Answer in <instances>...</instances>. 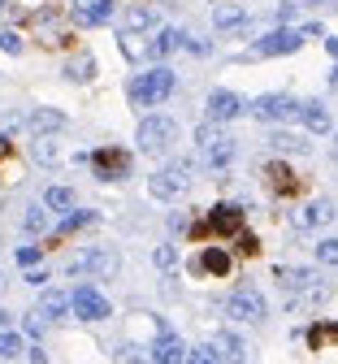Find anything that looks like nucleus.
Instances as JSON below:
<instances>
[{"label": "nucleus", "instance_id": "obj_23", "mask_svg": "<svg viewBox=\"0 0 338 364\" xmlns=\"http://www.w3.org/2000/svg\"><path fill=\"white\" fill-rule=\"evenodd\" d=\"M148 26H157V9L152 5H126V14H122V31L126 35H139Z\"/></svg>", "mask_w": 338, "mask_h": 364}, {"label": "nucleus", "instance_id": "obj_37", "mask_svg": "<svg viewBox=\"0 0 338 364\" xmlns=\"http://www.w3.org/2000/svg\"><path fill=\"white\" fill-rule=\"evenodd\" d=\"M31 156H35L39 165H57V156H61V152H57V144H53V139H35V144H31Z\"/></svg>", "mask_w": 338, "mask_h": 364}, {"label": "nucleus", "instance_id": "obj_50", "mask_svg": "<svg viewBox=\"0 0 338 364\" xmlns=\"http://www.w3.org/2000/svg\"><path fill=\"white\" fill-rule=\"evenodd\" d=\"M329 87H338V65H334V70H329Z\"/></svg>", "mask_w": 338, "mask_h": 364}, {"label": "nucleus", "instance_id": "obj_45", "mask_svg": "<svg viewBox=\"0 0 338 364\" xmlns=\"http://www.w3.org/2000/svg\"><path fill=\"white\" fill-rule=\"evenodd\" d=\"M26 360H31V364H48V355H43V347H26Z\"/></svg>", "mask_w": 338, "mask_h": 364}, {"label": "nucleus", "instance_id": "obj_2", "mask_svg": "<svg viewBox=\"0 0 338 364\" xmlns=\"http://www.w3.org/2000/svg\"><path fill=\"white\" fill-rule=\"evenodd\" d=\"M178 139H182L178 122H174V117H161V113L143 117V122H139V130H134V144H139V152H143V156H169Z\"/></svg>", "mask_w": 338, "mask_h": 364}, {"label": "nucleus", "instance_id": "obj_47", "mask_svg": "<svg viewBox=\"0 0 338 364\" xmlns=\"http://www.w3.org/2000/svg\"><path fill=\"white\" fill-rule=\"evenodd\" d=\"M0 330H14V312L9 308H0Z\"/></svg>", "mask_w": 338, "mask_h": 364}, {"label": "nucleus", "instance_id": "obj_38", "mask_svg": "<svg viewBox=\"0 0 338 364\" xmlns=\"http://www.w3.org/2000/svg\"><path fill=\"white\" fill-rule=\"evenodd\" d=\"M152 264H157L161 273H169V269L178 264V247H174V243H161V247L152 252Z\"/></svg>", "mask_w": 338, "mask_h": 364}, {"label": "nucleus", "instance_id": "obj_24", "mask_svg": "<svg viewBox=\"0 0 338 364\" xmlns=\"http://www.w3.org/2000/svg\"><path fill=\"white\" fill-rule=\"evenodd\" d=\"M269 148H273V152H286V156H300V152H308L312 144L304 139V134H295V130H273V134H269Z\"/></svg>", "mask_w": 338, "mask_h": 364}, {"label": "nucleus", "instance_id": "obj_19", "mask_svg": "<svg viewBox=\"0 0 338 364\" xmlns=\"http://www.w3.org/2000/svg\"><path fill=\"white\" fill-rule=\"evenodd\" d=\"M35 312L43 316L48 326H53V321H65V316H70V295H65L61 287H43V295H39V308H35Z\"/></svg>", "mask_w": 338, "mask_h": 364}, {"label": "nucleus", "instance_id": "obj_8", "mask_svg": "<svg viewBox=\"0 0 338 364\" xmlns=\"http://www.w3.org/2000/svg\"><path fill=\"white\" fill-rule=\"evenodd\" d=\"M273 278H278V287H282V295H286V308H295V304L321 282V273L308 269V264H278Z\"/></svg>", "mask_w": 338, "mask_h": 364}, {"label": "nucleus", "instance_id": "obj_29", "mask_svg": "<svg viewBox=\"0 0 338 364\" xmlns=\"http://www.w3.org/2000/svg\"><path fill=\"white\" fill-rule=\"evenodd\" d=\"M48 225H53V217H48V208H43V204H31V208L22 213V230H26L31 239H35V235H43Z\"/></svg>", "mask_w": 338, "mask_h": 364}, {"label": "nucleus", "instance_id": "obj_9", "mask_svg": "<svg viewBox=\"0 0 338 364\" xmlns=\"http://www.w3.org/2000/svg\"><path fill=\"white\" fill-rule=\"evenodd\" d=\"M238 230H248V225H243V208H238V204H213L200 225H191V235H217V239H234Z\"/></svg>", "mask_w": 338, "mask_h": 364}, {"label": "nucleus", "instance_id": "obj_14", "mask_svg": "<svg viewBox=\"0 0 338 364\" xmlns=\"http://www.w3.org/2000/svg\"><path fill=\"white\" fill-rule=\"evenodd\" d=\"M238 152V139H230V134H213L208 144H200V165L213 169V173H226V165L234 161Z\"/></svg>", "mask_w": 338, "mask_h": 364}, {"label": "nucleus", "instance_id": "obj_46", "mask_svg": "<svg viewBox=\"0 0 338 364\" xmlns=\"http://www.w3.org/2000/svg\"><path fill=\"white\" fill-rule=\"evenodd\" d=\"M169 230H191V221H186V217H178V213H174V217H169Z\"/></svg>", "mask_w": 338, "mask_h": 364}, {"label": "nucleus", "instance_id": "obj_36", "mask_svg": "<svg viewBox=\"0 0 338 364\" xmlns=\"http://www.w3.org/2000/svg\"><path fill=\"white\" fill-rule=\"evenodd\" d=\"M186 364H221V355H217L213 343H196V347L186 351Z\"/></svg>", "mask_w": 338, "mask_h": 364}, {"label": "nucleus", "instance_id": "obj_55", "mask_svg": "<svg viewBox=\"0 0 338 364\" xmlns=\"http://www.w3.org/2000/svg\"><path fill=\"white\" fill-rule=\"evenodd\" d=\"M248 364H252V360H248Z\"/></svg>", "mask_w": 338, "mask_h": 364}, {"label": "nucleus", "instance_id": "obj_27", "mask_svg": "<svg viewBox=\"0 0 338 364\" xmlns=\"http://www.w3.org/2000/svg\"><path fill=\"white\" fill-rule=\"evenodd\" d=\"M43 208H48V213H74V208H78V196H74L70 187H48V191H43Z\"/></svg>", "mask_w": 338, "mask_h": 364}, {"label": "nucleus", "instance_id": "obj_34", "mask_svg": "<svg viewBox=\"0 0 338 364\" xmlns=\"http://www.w3.org/2000/svg\"><path fill=\"white\" fill-rule=\"evenodd\" d=\"M312 256H317V264H325V269H338V239H321V243L312 247Z\"/></svg>", "mask_w": 338, "mask_h": 364}, {"label": "nucleus", "instance_id": "obj_31", "mask_svg": "<svg viewBox=\"0 0 338 364\" xmlns=\"http://www.w3.org/2000/svg\"><path fill=\"white\" fill-rule=\"evenodd\" d=\"M117 48H122V57L126 61H148V39H143V35H117Z\"/></svg>", "mask_w": 338, "mask_h": 364}, {"label": "nucleus", "instance_id": "obj_35", "mask_svg": "<svg viewBox=\"0 0 338 364\" xmlns=\"http://www.w3.org/2000/svg\"><path fill=\"white\" fill-rule=\"evenodd\" d=\"M43 334H48V321H43V316H39V312H22V338H35V343H39Z\"/></svg>", "mask_w": 338, "mask_h": 364}, {"label": "nucleus", "instance_id": "obj_16", "mask_svg": "<svg viewBox=\"0 0 338 364\" xmlns=\"http://www.w3.org/2000/svg\"><path fill=\"white\" fill-rule=\"evenodd\" d=\"M338 213H334V200H308L295 217H291V225L295 230H321V225H329Z\"/></svg>", "mask_w": 338, "mask_h": 364}, {"label": "nucleus", "instance_id": "obj_1", "mask_svg": "<svg viewBox=\"0 0 338 364\" xmlns=\"http://www.w3.org/2000/svg\"><path fill=\"white\" fill-rule=\"evenodd\" d=\"M174 87H178V74L169 65H152V70H143V74H134L126 82V96L139 109H152V105H161V100L174 96Z\"/></svg>", "mask_w": 338, "mask_h": 364}, {"label": "nucleus", "instance_id": "obj_39", "mask_svg": "<svg viewBox=\"0 0 338 364\" xmlns=\"http://www.w3.org/2000/svg\"><path fill=\"white\" fill-rule=\"evenodd\" d=\"M117 360H122V364H152V355L143 351V347H134V343H122V347H117Z\"/></svg>", "mask_w": 338, "mask_h": 364}, {"label": "nucleus", "instance_id": "obj_41", "mask_svg": "<svg viewBox=\"0 0 338 364\" xmlns=\"http://www.w3.org/2000/svg\"><path fill=\"white\" fill-rule=\"evenodd\" d=\"M39 256H43V247H35V243L18 247V264H22V269H35V264H39Z\"/></svg>", "mask_w": 338, "mask_h": 364}, {"label": "nucleus", "instance_id": "obj_30", "mask_svg": "<svg viewBox=\"0 0 338 364\" xmlns=\"http://www.w3.org/2000/svg\"><path fill=\"white\" fill-rule=\"evenodd\" d=\"M22 355H26L22 330H0V360H22Z\"/></svg>", "mask_w": 338, "mask_h": 364}, {"label": "nucleus", "instance_id": "obj_25", "mask_svg": "<svg viewBox=\"0 0 338 364\" xmlns=\"http://www.w3.org/2000/svg\"><path fill=\"white\" fill-rule=\"evenodd\" d=\"M265 178H269V187H273L278 196H286V191L300 187V178L291 173V165H282V161H269V165H265Z\"/></svg>", "mask_w": 338, "mask_h": 364}, {"label": "nucleus", "instance_id": "obj_7", "mask_svg": "<svg viewBox=\"0 0 338 364\" xmlns=\"http://www.w3.org/2000/svg\"><path fill=\"white\" fill-rule=\"evenodd\" d=\"M300 105L295 96H286V91H265V96L248 100V113L260 117V122H300Z\"/></svg>", "mask_w": 338, "mask_h": 364}, {"label": "nucleus", "instance_id": "obj_40", "mask_svg": "<svg viewBox=\"0 0 338 364\" xmlns=\"http://www.w3.org/2000/svg\"><path fill=\"white\" fill-rule=\"evenodd\" d=\"M234 252H238V256H256V252H260V239L248 235V230H238V235H234Z\"/></svg>", "mask_w": 338, "mask_h": 364}, {"label": "nucleus", "instance_id": "obj_49", "mask_svg": "<svg viewBox=\"0 0 338 364\" xmlns=\"http://www.w3.org/2000/svg\"><path fill=\"white\" fill-rule=\"evenodd\" d=\"M14 9H9V0H0V18H9Z\"/></svg>", "mask_w": 338, "mask_h": 364}, {"label": "nucleus", "instance_id": "obj_3", "mask_svg": "<svg viewBox=\"0 0 338 364\" xmlns=\"http://www.w3.org/2000/svg\"><path fill=\"white\" fill-rule=\"evenodd\" d=\"M196 169H200V161H191V156H182V161H169L165 169H157L152 178H148V191H152V200H182L186 191H191V178H196Z\"/></svg>", "mask_w": 338, "mask_h": 364}, {"label": "nucleus", "instance_id": "obj_52", "mask_svg": "<svg viewBox=\"0 0 338 364\" xmlns=\"http://www.w3.org/2000/svg\"><path fill=\"white\" fill-rule=\"evenodd\" d=\"M83 5H91V0H74V9H83Z\"/></svg>", "mask_w": 338, "mask_h": 364}, {"label": "nucleus", "instance_id": "obj_51", "mask_svg": "<svg viewBox=\"0 0 338 364\" xmlns=\"http://www.w3.org/2000/svg\"><path fill=\"white\" fill-rule=\"evenodd\" d=\"M5 152H9V139H0V156H5Z\"/></svg>", "mask_w": 338, "mask_h": 364}, {"label": "nucleus", "instance_id": "obj_4", "mask_svg": "<svg viewBox=\"0 0 338 364\" xmlns=\"http://www.w3.org/2000/svg\"><path fill=\"white\" fill-rule=\"evenodd\" d=\"M65 269L74 278H113L122 269V256H117V247H83Z\"/></svg>", "mask_w": 338, "mask_h": 364}, {"label": "nucleus", "instance_id": "obj_28", "mask_svg": "<svg viewBox=\"0 0 338 364\" xmlns=\"http://www.w3.org/2000/svg\"><path fill=\"white\" fill-rule=\"evenodd\" d=\"M65 78H70V82H91V78H95V57H91V53L70 57V61H65Z\"/></svg>", "mask_w": 338, "mask_h": 364}, {"label": "nucleus", "instance_id": "obj_43", "mask_svg": "<svg viewBox=\"0 0 338 364\" xmlns=\"http://www.w3.org/2000/svg\"><path fill=\"white\" fill-rule=\"evenodd\" d=\"M22 282H26V287H39V291H43V287H48V269H26V278H22Z\"/></svg>", "mask_w": 338, "mask_h": 364}, {"label": "nucleus", "instance_id": "obj_11", "mask_svg": "<svg viewBox=\"0 0 338 364\" xmlns=\"http://www.w3.org/2000/svg\"><path fill=\"white\" fill-rule=\"evenodd\" d=\"M87 165L95 169V178H100V182H122V178H130V152H122V148L87 152Z\"/></svg>", "mask_w": 338, "mask_h": 364}, {"label": "nucleus", "instance_id": "obj_22", "mask_svg": "<svg viewBox=\"0 0 338 364\" xmlns=\"http://www.w3.org/2000/svg\"><path fill=\"white\" fill-rule=\"evenodd\" d=\"M113 14H117V0H91V5L74 9V22L78 26H105V22H113Z\"/></svg>", "mask_w": 338, "mask_h": 364}, {"label": "nucleus", "instance_id": "obj_10", "mask_svg": "<svg viewBox=\"0 0 338 364\" xmlns=\"http://www.w3.org/2000/svg\"><path fill=\"white\" fill-rule=\"evenodd\" d=\"M300 48H304V31L300 26H278V31H269L265 39L252 43L243 53V61H252V57H286V53H300Z\"/></svg>", "mask_w": 338, "mask_h": 364}, {"label": "nucleus", "instance_id": "obj_20", "mask_svg": "<svg viewBox=\"0 0 338 364\" xmlns=\"http://www.w3.org/2000/svg\"><path fill=\"white\" fill-rule=\"evenodd\" d=\"M300 122H304L308 134H329L334 130V117H329V109L321 100H304L300 105Z\"/></svg>", "mask_w": 338, "mask_h": 364}, {"label": "nucleus", "instance_id": "obj_5", "mask_svg": "<svg viewBox=\"0 0 338 364\" xmlns=\"http://www.w3.org/2000/svg\"><path fill=\"white\" fill-rule=\"evenodd\" d=\"M70 316H78V321L95 326V321H109V316H113V304H109V295H105L100 287L83 282V287L70 291Z\"/></svg>", "mask_w": 338, "mask_h": 364}, {"label": "nucleus", "instance_id": "obj_42", "mask_svg": "<svg viewBox=\"0 0 338 364\" xmlns=\"http://www.w3.org/2000/svg\"><path fill=\"white\" fill-rule=\"evenodd\" d=\"M0 48H5L9 57H22V35H14V31H0Z\"/></svg>", "mask_w": 338, "mask_h": 364}, {"label": "nucleus", "instance_id": "obj_44", "mask_svg": "<svg viewBox=\"0 0 338 364\" xmlns=\"http://www.w3.org/2000/svg\"><path fill=\"white\" fill-rule=\"evenodd\" d=\"M295 18H300V5H278V22L282 26H291Z\"/></svg>", "mask_w": 338, "mask_h": 364}, {"label": "nucleus", "instance_id": "obj_53", "mask_svg": "<svg viewBox=\"0 0 338 364\" xmlns=\"http://www.w3.org/2000/svg\"><path fill=\"white\" fill-rule=\"evenodd\" d=\"M334 156H338V134H334Z\"/></svg>", "mask_w": 338, "mask_h": 364}, {"label": "nucleus", "instance_id": "obj_33", "mask_svg": "<svg viewBox=\"0 0 338 364\" xmlns=\"http://www.w3.org/2000/svg\"><path fill=\"white\" fill-rule=\"evenodd\" d=\"M325 343H338V321H334V326H321V321H317V326H308V347H312V351H321Z\"/></svg>", "mask_w": 338, "mask_h": 364}, {"label": "nucleus", "instance_id": "obj_48", "mask_svg": "<svg viewBox=\"0 0 338 364\" xmlns=\"http://www.w3.org/2000/svg\"><path fill=\"white\" fill-rule=\"evenodd\" d=\"M325 53H329V57H334V61H338V39H334V35H329V39H325Z\"/></svg>", "mask_w": 338, "mask_h": 364}, {"label": "nucleus", "instance_id": "obj_21", "mask_svg": "<svg viewBox=\"0 0 338 364\" xmlns=\"http://www.w3.org/2000/svg\"><path fill=\"white\" fill-rule=\"evenodd\" d=\"M213 347H217V355H221V364H248V343L238 338L234 330H217V338H213Z\"/></svg>", "mask_w": 338, "mask_h": 364}, {"label": "nucleus", "instance_id": "obj_12", "mask_svg": "<svg viewBox=\"0 0 338 364\" xmlns=\"http://www.w3.org/2000/svg\"><path fill=\"white\" fill-rule=\"evenodd\" d=\"M186 343L169 330V321H157V343L148 347V355H152V364H186Z\"/></svg>", "mask_w": 338, "mask_h": 364}, {"label": "nucleus", "instance_id": "obj_26", "mask_svg": "<svg viewBox=\"0 0 338 364\" xmlns=\"http://www.w3.org/2000/svg\"><path fill=\"white\" fill-rule=\"evenodd\" d=\"M213 26H217V31H238V26H248V9H243V5H217V9H213Z\"/></svg>", "mask_w": 338, "mask_h": 364}, {"label": "nucleus", "instance_id": "obj_54", "mask_svg": "<svg viewBox=\"0 0 338 364\" xmlns=\"http://www.w3.org/2000/svg\"><path fill=\"white\" fill-rule=\"evenodd\" d=\"M0 291H5V273H0Z\"/></svg>", "mask_w": 338, "mask_h": 364}, {"label": "nucleus", "instance_id": "obj_15", "mask_svg": "<svg viewBox=\"0 0 338 364\" xmlns=\"http://www.w3.org/2000/svg\"><path fill=\"white\" fill-rule=\"evenodd\" d=\"M22 126L35 134V139H53L57 130H65V126H70V117H65L61 109H31V113L22 117Z\"/></svg>", "mask_w": 338, "mask_h": 364}, {"label": "nucleus", "instance_id": "obj_32", "mask_svg": "<svg viewBox=\"0 0 338 364\" xmlns=\"http://www.w3.org/2000/svg\"><path fill=\"white\" fill-rule=\"evenodd\" d=\"M83 225H95V213L74 208V213H65V217L57 221V235H74V230H83Z\"/></svg>", "mask_w": 338, "mask_h": 364}, {"label": "nucleus", "instance_id": "obj_13", "mask_svg": "<svg viewBox=\"0 0 338 364\" xmlns=\"http://www.w3.org/2000/svg\"><path fill=\"white\" fill-rule=\"evenodd\" d=\"M208 122L213 126H221V122H234V117H243L248 113V100L238 96V91H226V87H217L213 96H208Z\"/></svg>", "mask_w": 338, "mask_h": 364}, {"label": "nucleus", "instance_id": "obj_6", "mask_svg": "<svg viewBox=\"0 0 338 364\" xmlns=\"http://www.w3.org/2000/svg\"><path fill=\"white\" fill-rule=\"evenodd\" d=\"M226 316L230 321H243V326H260L269 316V299L256 287H234L230 299H226Z\"/></svg>", "mask_w": 338, "mask_h": 364}, {"label": "nucleus", "instance_id": "obj_17", "mask_svg": "<svg viewBox=\"0 0 338 364\" xmlns=\"http://www.w3.org/2000/svg\"><path fill=\"white\" fill-rule=\"evenodd\" d=\"M191 269L196 273H208V278H226V273L234 269V256H230V247H200V260H191Z\"/></svg>", "mask_w": 338, "mask_h": 364}, {"label": "nucleus", "instance_id": "obj_18", "mask_svg": "<svg viewBox=\"0 0 338 364\" xmlns=\"http://www.w3.org/2000/svg\"><path fill=\"white\" fill-rule=\"evenodd\" d=\"M182 31L178 26H161L152 39H148V61H157V65H165V57H174L178 48H182Z\"/></svg>", "mask_w": 338, "mask_h": 364}]
</instances>
